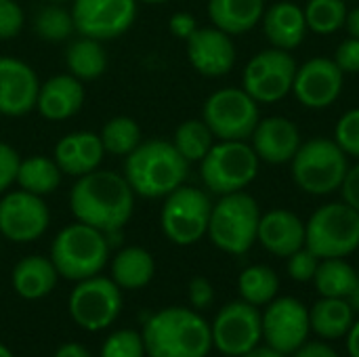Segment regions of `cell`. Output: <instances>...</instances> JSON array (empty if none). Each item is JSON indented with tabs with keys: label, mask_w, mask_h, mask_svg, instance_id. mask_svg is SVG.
Listing matches in <instances>:
<instances>
[{
	"label": "cell",
	"mask_w": 359,
	"mask_h": 357,
	"mask_svg": "<svg viewBox=\"0 0 359 357\" xmlns=\"http://www.w3.org/2000/svg\"><path fill=\"white\" fill-rule=\"evenodd\" d=\"M69 208L76 221L99 231L116 234L133 217L135 191L124 175L114 170H90L74 183L69 191Z\"/></svg>",
	"instance_id": "obj_1"
},
{
	"label": "cell",
	"mask_w": 359,
	"mask_h": 357,
	"mask_svg": "<svg viewBox=\"0 0 359 357\" xmlns=\"http://www.w3.org/2000/svg\"><path fill=\"white\" fill-rule=\"evenodd\" d=\"M187 175L189 162L177 151L172 141H141L124 158V179L135 196L141 198H166L185 183Z\"/></svg>",
	"instance_id": "obj_2"
},
{
	"label": "cell",
	"mask_w": 359,
	"mask_h": 357,
	"mask_svg": "<svg viewBox=\"0 0 359 357\" xmlns=\"http://www.w3.org/2000/svg\"><path fill=\"white\" fill-rule=\"evenodd\" d=\"M141 337L149 357H206L212 349L210 326L200 314L185 307L154 314Z\"/></svg>",
	"instance_id": "obj_3"
},
{
	"label": "cell",
	"mask_w": 359,
	"mask_h": 357,
	"mask_svg": "<svg viewBox=\"0 0 359 357\" xmlns=\"http://www.w3.org/2000/svg\"><path fill=\"white\" fill-rule=\"evenodd\" d=\"M109 259V242L103 231L80 221L63 227L50 246V261L65 280L80 282L99 276Z\"/></svg>",
	"instance_id": "obj_4"
},
{
	"label": "cell",
	"mask_w": 359,
	"mask_h": 357,
	"mask_svg": "<svg viewBox=\"0 0 359 357\" xmlns=\"http://www.w3.org/2000/svg\"><path fill=\"white\" fill-rule=\"evenodd\" d=\"M349 170L347 154L328 137L303 141L290 160L294 185L309 196H330L341 189Z\"/></svg>",
	"instance_id": "obj_5"
},
{
	"label": "cell",
	"mask_w": 359,
	"mask_h": 357,
	"mask_svg": "<svg viewBox=\"0 0 359 357\" xmlns=\"http://www.w3.org/2000/svg\"><path fill=\"white\" fill-rule=\"evenodd\" d=\"M261 215L259 202L246 189L225 194L212 204L206 236L227 255H246L257 242Z\"/></svg>",
	"instance_id": "obj_6"
},
{
	"label": "cell",
	"mask_w": 359,
	"mask_h": 357,
	"mask_svg": "<svg viewBox=\"0 0 359 357\" xmlns=\"http://www.w3.org/2000/svg\"><path fill=\"white\" fill-rule=\"evenodd\" d=\"M305 246L318 259H347L359 248V213L343 200L322 204L305 221Z\"/></svg>",
	"instance_id": "obj_7"
},
{
	"label": "cell",
	"mask_w": 359,
	"mask_h": 357,
	"mask_svg": "<svg viewBox=\"0 0 359 357\" xmlns=\"http://www.w3.org/2000/svg\"><path fill=\"white\" fill-rule=\"evenodd\" d=\"M261 160L248 141H215L200 162V177L210 194L244 191L259 175Z\"/></svg>",
	"instance_id": "obj_8"
},
{
	"label": "cell",
	"mask_w": 359,
	"mask_h": 357,
	"mask_svg": "<svg viewBox=\"0 0 359 357\" xmlns=\"http://www.w3.org/2000/svg\"><path fill=\"white\" fill-rule=\"evenodd\" d=\"M212 202L200 187L181 185L164 198L160 210V227L164 236L179 246L200 242L208 231Z\"/></svg>",
	"instance_id": "obj_9"
},
{
	"label": "cell",
	"mask_w": 359,
	"mask_h": 357,
	"mask_svg": "<svg viewBox=\"0 0 359 357\" xmlns=\"http://www.w3.org/2000/svg\"><path fill=\"white\" fill-rule=\"evenodd\" d=\"M202 120L217 141H248L261 120V109L242 86H227L208 95Z\"/></svg>",
	"instance_id": "obj_10"
},
{
	"label": "cell",
	"mask_w": 359,
	"mask_h": 357,
	"mask_svg": "<svg viewBox=\"0 0 359 357\" xmlns=\"http://www.w3.org/2000/svg\"><path fill=\"white\" fill-rule=\"evenodd\" d=\"M297 59L290 50L269 46L248 59L242 72V88L261 105L278 103L292 93Z\"/></svg>",
	"instance_id": "obj_11"
},
{
	"label": "cell",
	"mask_w": 359,
	"mask_h": 357,
	"mask_svg": "<svg viewBox=\"0 0 359 357\" xmlns=\"http://www.w3.org/2000/svg\"><path fill=\"white\" fill-rule=\"evenodd\" d=\"M122 288L103 276L76 282L69 295V314L84 330H103L116 322L122 309Z\"/></svg>",
	"instance_id": "obj_12"
},
{
	"label": "cell",
	"mask_w": 359,
	"mask_h": 357,
	"mask_svg": "<svg viewBox=\"0 0 359 357\" xmlns=\"http://www.w3.org/2000/svg\"><path fill=\"white\" fill-rule=\"evenodd\" d=\"M210 335L212 347H217L223 356L240 357L261 343L263 318L255 305L233 301L217 314Z\"/></svg>",
	"instance_id": "obj_13"
},
{
	"label": "cell",
	"mask_w": 359,
	"mask_h": 357,
	"mask_svg": "<svg viewBox=\"0 0 359 357\" xmlns=\"http://www.w3.org/2000/svg\"><path fill=\"white\" fill-rule=\"evenodd\" d=\"M137 0H72L76 32L95 40H111L130 29L137 19Z\"/></svg>",
	"instance_id": "obj_14"
},
{
	"label": "cell",
	"mask_w": 359,
	"mask_h": 357,
	"mask_svg": "<svg viewBox=\"0 0 359 357\" xmlns=\"http://www.w3.org/2000/svg\"><path fill=\"white\" fill-rule=\"evenodd\" d=\"M50 223V210L42 196L15 189L0 200V234L17 244L38 240Z\"/></svg>",
	"instance_id": "obj_15"
},
{
	"label": "cell",
	"mask_w": 359,
	"mask_h": 357,
	"mask_svg": "<svg viewBox=\"0 0 359 357\" xmlns=\"http://www.w3.org/2000/svg\"><path fill=\"white\" fill-rule=\"evenodd\" d=\"M345 74L332 57H311L297 67L292 95L307 109H326L343 93Z\"/></svg>",
	"instance_id": "obj_16"
},
{
	"label": "cell",
	"mask_w": 359,
	"mask_h": 357,
	"mask_svg": "<svg viewBox=\"0 0 359 357\" xmlns=\"http://www.w3.org/2000/svg\"><path fill=\"white\" fill-rule=\"evenodd\" d=\"M261 318L263 339L284 356L294 353L303 343H307L311 330L309 309L301 301L292 297H276Z\"/></svg>",
	"instance_id": "obj_17"
},
{
	"label": "cell",
	"mask_w": 359,
	"mask_h": 357,
	"mask_svg": "<svg viewBox=\"0 0 359 357\" xmlns=\"http://www.w3.org/2000/svg\"><path fill=\"white\" fill-rule=\"evenodd\" d=\"M185 50L191 67L206 78L227 76L238 59L233 36L215 25L198 27L185 40Z\"/></svg>",
	"instance_id": "obj_18"
},
{
	"label": "cell",
	"mask_w": 359,
	"mask_h": 357,
	"mask_svg": "<svg viewBox=\"0 0 359 357\" xmlns=\"http://www.w3.org/2000/svg\"><path fill=\"white\" fill-rule=\"evenodd\" d=\"M40 80L32 65L15 57H0V116L19 118L36 109Z\"/></svg>",
	"instance_id": "obj_19"
},
{
	"label": "cell",
	"mask_w": 359,
	"mask_h": 357,
	"mask_svg": "<svg viewBox=\"0 0 359 357\" xmlns=\"http://www.w3.org/2000/svg\"><path fill=\"white\" fill-rule=\"evenodd\" d=\"M257 158L267 164H290L303 139L299 126L286 116L261 118L248 139Z\"/></svg>",
	"instance_id": "obj_20"
},
{
	"label": "cell",
	"mask_w": 359,
	"mask_h": 357,
	"mask_svg": "<svg viewBox=\"0 0 359 357\" xmlns=\"http://www.w3.org/2000/svg\"><path fill=\"white\" fill-rule=\"evenodd\" d=\"M257 242L267 252L288 259L305 246V221L288 208L267 210L261 215Z\"/></svg>",
	"instance_id": "obj_21"
},
{
	"label": "cell",
	"mask_w": 359,
	"mask_h": 357,
	"mask_svg": "<svg viewBox=\"0 0 359 357\" xmlns=\"http://www.w3.org/2000/svg\"><path fill=\"white\" fill-rule=\"evenodd\" d=\"M84 105V82L72 74H57L40 84L36 109L50 122L76 116Z\"/></svg>",
	"instance_id": "obj_22"
},
{
	"label": "cell",
	"mask_w": 359,
	"mask_h": 357,
	"mask_svg": "<svg viewBox=\"0 0 359 357\" xmlns=\"http://www.w3.org/2000/svg\"><path fill=\"white\" fill-rule=\"evenodd\" d=\"M261 25L271 46L290 53L303 44L309 32L303 6L294 4L292 0H280L271 6H265Z\"/></svg>",
	"instance_id": "obj_23"
},
{
	"label": "cell",
	"mask_w": 359,
	"mask_h": 357,
	"mask_svg": "<svg viewBox=\"0 0 359 357\" xmlns=\"http://www.w3.org/2000/svg\"><path fill=\"white\" fill-rule=\"evenodd\" d=\"M206 13L215 27L229 36H240L261 23L265 0H208Z\"/></svg>",
	"instance_id": "obj_24"
},
{
	"label": "cell",
	"mask_w": 359,
	"mask_h": 357,
	"mask_svg": "<svg viewBox=\"0 0 359 357\" xmlns=\"http://www.w3.org/2000/svg\"><path fill=\"white\" fill-rule=\"evenodd\" d=\"M57 269L50 261V257H40V255H29L23 257L15 267H13V288L15 292L25 299V301H38L46 297L55 286H57Z\"/></svg>",
	"instance_id": "obj_25"
},
{
	"label": "cell",
	"mask_w": 359,
	"mask_h": 357,
	"mask_svg": "<svg viewBox=\"0 0 359 357\" xmlns=\"http://www.w3.org/2000/svg\"><path fill=\"white\" fill-rule=\"evenodd\" d=\"M156 261L149 250L141 246L122 248L111 261V280L126 290H139L154 280Z\"/></svg>",
	"instance_id": "obj_26"
},
{
	"label": "cell",
	"mask_w": 359,
	"mask_h": 357,
	"mask_svg": "<svg viewBox=\"0 0 359 357\" xmlns=\"http://www.w3.org/2000/svg\"><path fill=\"white\" fill-rule=\"evenodd\" d=\"M309 324L322 339L334 341L345 337L353 326V309L347 299H326L322 297L309 311Z\"/></svg>",
	"instance_id": "obj_27"
},
{
	"label": "cell",
	"mask_w": 359,
	"mask_h": 357,
	"mask_svg": "<svg viewBox=\"0 0 359 357\" xmlns=\"http://www.w3.org/2000/svg\"><path fill=\"white\" fill-rule=\"evenodd\" d=\"M65 65L67 74L76 76L82 82L97 80L107 69V53L101 44V40L80 36L78 40L69 42L65 50Z\"/></svg>",
	"instance_id": "obj_28"
},
{
	"label": "cell",
	"mask_w": 359,
	"mask_h": 357,
	"mask_svg": "<svg viewBox=\"0 0 359 357\" xmlns=\"http://www.w3.org/2000/svg\"><path fill=\"white\" fill-rule=\"evenodd\" d=\"M61 177L63 173L59 170L53 158L29 156V158H21L15 183L23 191L36 194V196H48L57 191V187L61 185Z\"/></svg>",
	"instance_id": "obj_29"
},
{
	"label": "cell",
	"mask_w": 359,
	"mask_h": 357,
	"mask_svg": "<svg viewBox=\"0 0 359 357\" xmlns=\"http://www.w3.org/2000/svg\"><path fill=\"white\" fill-rule=\"evenodd\" d=\"M358 276L345 259H320L313 284L326 299H347L358 282Z\"/></svg>",
	"instance_id": "obj_30"
},
{
	"label": "cell",
	"mask_w": 359,
	"mask_h": 357,
	"mask_svg": "<svg viewBox=\"0 0 359 357\" xmlns=\"http://www.w3.org/2000/svg\"><path fill=\"white\" fill-rule=\"evenodd\" d=\"M238 290L242 301L259 307L269 305L280 290V278L278 274L267 265H250L246 267L238 278Z\"/></svg>",
	"instance_id": "obj_31"
},
{
	"label": "cell",
	"mask_w": 359,
	"mask_h": 357,
	"mask_svg": "<svg viewBox=\"0 0 359 357\" xmlns=\"http://www.w3.org/2000/svg\"><path fill=\"white\" fill-rule=\"evenodd\" d=\"M215 135L208 128V124L202 118H191L185 120L177 126L175 137H172V145L177 147V151L189 162H202V158L210 151V147L215 145Z\"/></svg>",
	"instance_id": "obj_32"
},
{
	"label": "cell",
	"mask_w": 359,
	"mask_h": 357,
	"mask_svg": "<svg viewBox=\"0 0 359 357\" xmlns=\"http://www.w3.org/2000/svg\"><path fill=\"white\" fill-rule=\"evenodd\" d=\"M303 13L309 32L318 36H330L345 27L349 6L347 0H307Z\"/></svg>",
	"instance_id": "obj_33"
},
{
	"label": "cell",
	"mask_w": 359,
	"mask_h": 357,
	"mask_svg": "<svg viewBox=\"0 0 359 357\" xmlns=\"http://www.w3.org/2000/svg\"><path fill=\"white\" fill-rule=\"evenodd\" d=\"M99 137L105 154L126 158L135 147H139L141 128L130 116H114L103 124Z\"/></svg>",
	"instance_id": "obj_34"
},
{
	"label": "cell",
	"mask_w": 359,
	"mask_h": 357,
	"mask_svg": "<svg viewBox=\"0 0 359 357\" xmlns=\"http://www.w3.org/2000/svg\"><path fill=\"white\" fill-rule=\"evenodd\" d=\"M34 29L44 42H63L76 32L72 11L63 8L59 2H50L36 13Z\"/></svg>",
	"instance_id": "obj_35"
},
{
	"label": "cell",
	"mask_w": 359,
	"mask_h": 357,
	"mask_svg": "<svg viewBox=\"0 0 359 357\" xmlns=\"http://www.w3.org/2000/svg\"><path fill=\"white\" fill-rule=\"evenodd\" d=\"M145 356V345L143 337L135 330H116L111 332L103 347L101 357H143Z\"/></svg>",
	"instance_id": "obj_36"
},
{
	"label": "cell",
	"mask_w": 359,
	"mask_h": 357,
	"mask_svg": "<svg viewBox=\"0 0 359 357\" xmlns=\"http://www.w3.org/2000/svg\"><path fill=\"white\" fill-rule=\"evenodd\" d=\"M332 139L347 154V158L359 160V107L347 109L339 118Z\"/></svg>",
	"instance_id": "obj_37"
},
{
	"label": "cell",
	"mask_w": 359,
	"mask_h": 357,
	"mask_svg": "<svg viewBox=\"0 0 359 357\" xmlns=\"http://www.w3.org/2000/svg\"><path fill=\"white\" fill-rule=\"evenodd\" d=\"M78 139V168H80V177L97 170L105 158V149L101 143V137L97 133L90 130H80L76 133Z\"/></svg>",
	"instance_id": "obj_38"
},
{
	"label": "cell",
	"mask_w": 359,
	"mask_h": 357,
	"mask_svg": "<svg viewBox=\"0 0 359 357\" xmlns=\"http://www.w3.org/2000/svg\"><path fill=\"white\" fill-rule=\"evenodd\" d=\"M318 265H320V259L307 246H303L301 250L292 252L286 259V271H288V276L294 282H301V284L313 282L316 271H318Z\"/></svg>",
	"instance_id": "obj_39"
},
{
	"label": "cell",
	"mask_w": 359,
	"mask_h": 357,
	"mask_svg": "<svg viewBox=\"0 0 359 357\" xmlns=\"http://www.w3.org/2000/svg\"><path fill=\"white\" fill-rule=\"evenodd\" d=\"M53 160L59 166V170L63 175L69 177H80V168H78V139L76 133H69L65 137H61L55 145L53 151Z\"/></svg>",
	"instance_id": "obj_40"
},
{
	"label": "cell",
	"mask_w": 359,
	"mask_h": 357,
	"mask_svg": "<svg viewBox=\"0 0 359 357\" xmlns=\"http://www.w3.org/2000/svg\"><path fill=\"white\" fill-rule=\"evenodd\" d=\"M25 23L23 8L15 0H0V40H13Z\"/></svg>",
	"instance_id": "obj_41"
},
{
	"label": "cell",
	"mask_w": 359,
	"mask_h": 357,
	"mask_svg": "<svg viewBox=\"0 0 359 357\" xmlns=\"http://www.w3.org/2000/svg\"><path fill=\"white\" fill-rule=\"evenodd\" d=\"M19 162H21V156L17 154V149L0 141V196L6 194L15 185Z\"/></svg>",
	"instance_id": "obj_42"
},
{
	"label": "cell",
	"mask_w": 359,
	"mask_h": 357,
	"mask_svg": "<svg viewBox=\"0 0 359 357\" xmlns=\"http://www.w3.org/2000/svg\"><path fill=\"white\" fill-rule=\"evenodd\" d=\"M332 59L345 76L359 74V38L347 36L345 40H341Z\"/></svg>",
	"instance_id": "obj_43"
},
{
	"label": "cell",
	"mask_w": 359,
	"mask_h": 357,
	"mask_svg": "<svg viewBox=\"0 0 359 357\" xmlns=\"http://www.w3.org/2000/svg\"><path fill=\"white\" fill-rule=\"evenodd\" d=\"M187 295H189V301H191L194 309H206V307H210L212 301H215V288H212V284H210L206 278H202V276H198V278H194V280L189 282Z\"/></svg>",
	"instance_id": "obj_44"
},
{
	"label": "cell",
	"mask_w": 359,
	"mask_h": 357,
	"mask_svg": "<svg viewBox=\"0 0 359 357\" xmlns=\"http://www.w3.org/2000/svg\"><path fill=\"white\" fill-rule=\"evenodd\" d=\"M198 19L191 15V13H185V11H177L172 13L170 21H168V29L175 38L179 40H187L196 29H198Z\"/></svg>",
	"instance_id": "obj_45"
},
{
	"label": "cell",
	"mask_w": 359,
	"mask_h": 357,
	"mask_svg": "<svg viewBox=\"0 0 359 357\" xmlns=\"http://www.w3.org/2000/svg\"><path fill=\"white\" fill-rule=\"evenodd\" d=\"M339 191L343 196V202H347L351 208H355L359 213V160L353 166H349Z\"/></svg>",
	"instance_id": "obj_46"
},
{
	"label": "cell",
	"mask_w": 359,
	"mask_h": 357,
	"mask_svg": "<svg viewBox=\"0 0 359 357\" xmlns=\"http://www.w3.org/2000/svg\"><path fill=\"white\" fill-rule=\"evenodd\" d=\"M292 357H339V353L326 343H303Z\"/></svg>",
	"instance_id": "obj_47"
},
{
	"label": "cell",
	"mask_w": 359,
	"mask_h": 357,
	"mask_svg": "<svg viewBox=\"0 0 359 357\" xmlns=\"http://www.w3.org/2000/svg\"><path fill=\"white\" fill-rule=\"evenodd\" d=\"M55 357H90V353L80 343H65L57 349Z\"/></svg>",
	"instance_id": "obj_48"
},
{
	"label": "cell",
	"mask_w": 359,
	"mask_h": 357,
	"mask_svg": "<svg viewBox=\"0 0 359 357\" xmlns=\"http://www.w3.org/2000/svg\"><path fill=\"white\" fill-rule=\"evenodd\" d=\"M345 29L351 38H359V4L349 8L347 19H345Z\"/></svg>",
	"instance_id": "obj_49"
},
{
	"label": "cell",
	"mask_w": 359,
	"mask_h": 357,
	"mask_svg": "<svg viewBox=\"0 0 359 357\" xmlns=\"http://www.w3.org/2000/svg\"><path fill=\"white\" fill-rule=\"evenodd\" d=\"M347 351L351 357H359V322H355L347 332Z\"/></svg>",
	"instance_id": "obj_50"
},
{
	"label": "cell",
	"mask_w": 359,
	"mask_h": 357,
	"mask_svg": "<svg viewBox=\"0 0 359 357\" xmlns=\"http://www.w3.org/2000/svg\"><path fill=\"white\" fill-rule=\"evenodd\" d=\"M240 357H286L282 351H278V349H273V347H269V345H257V347H252L250 351H246L244 356Z\"/></svg>",
	"instance_id": "obj_51"
},
{
	"label": "cell",
	"mask_w": 359,
	"mask_h": 357,
	"mask_svg": "<svg viewBox=\"0 0 359 357\" xmlns=\"http://www.w3.org/2000/svg\"><path fill=\"white\" fill-rule=\"evenodd\" d=\"M347 303L351 305L353 314H359V276H358L355 286H353V290H351V292H349V297H347Z\"/></svg>",
	"instance_id": "obj_52"
},
{
	"label": "cell",
	"mask_w": 359,
	"mask_h": 357,
	"mask_svg": "<svg viewBox=\"0 0 359 357\" xmlns=\"http://www.w3.org/2000/svg\"><path fill=\"white\" fill-rule=\"evenodd\" d=\"M0 357H13V353L8 351V347H4L2 343H0Z\"/></svg>",
	"instance_id": "obj_53"
},
{
	"label": "cell",
	"mask_w": 359,
	"mask_h": 357,
	"mask_svg": "<svg viewBox=\"0 0 359 357\" xmlns=\"http://www.w3.org/2000/svg\"><path fill=\"white\" fill-rule=\"evenodd\" d=\"M137 2H143V4H164L168 0H137Z\"/></svg>",
	"instance_id": "obj_54"
},
{
	"label": "cell",
	"mask_w": 359,
	"mask_h": 357,
	"mask_svg": "<svg viewBox=\"0 0 359 357\" xmlns=\"http://www.w3.org/2000/svg\"><path fill=\"white\" fill-rule=\"evenodd\" d=\"M48 2H72V0H48Z\"/></svg>",
	"instance_id": "obj_55"
},
{
	"label": "cell",
	"mask_w": 359,
	"mask_h": 357,
	"mask_svg": "<svg viewBox=\"0 0 359 357\" xmlns=\"http://www.w3.org/2000/svg\"><path fill=\"white\" fill-rule=\"evenodd\" d=\"M347 2H349V0H347Z\"/></svg>",
	"instance_id": "obj_56"
}]
</instances>
